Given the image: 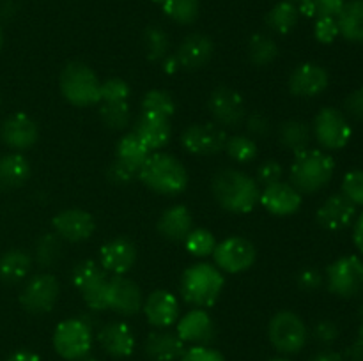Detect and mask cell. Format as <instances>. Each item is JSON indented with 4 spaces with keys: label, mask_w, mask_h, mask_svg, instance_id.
Returning a JSON list of instances; mask_svg holds the SVG:
<instances>
[{
    "label": "cell",
    "mask_w": 363,
    "mask_h": 361,
    "mask_svg": "<svg viewBox=\"0 0 363 361\" xmlns=\"http://www.w3.org/2000/svg\"><path fill=\"white\" fill-rule=\"evenodd\" d=\"M184 350L186 347L177 333L167 329L151 333L144 343V353L151 361H179Z\"/></svg>",
    "instance_id": "484cf974"
},
{
    "label": "cell",
    "mask_w": 363,
    "mask_h": 361,
    "mask_svg": "<svg viewBox=\"0 0 363 361\" xmlns=\"http://www.w3.org/2000/svg\"><path fill=\"white\" fill-rule=\"evenodd\" d=\"M213 50H215V46H213L211 38L195 32V34L186 35L177 46L176 59L181 69L197 71L211 60Z\"/></svg>",
    "instance_id": "cb8c5ba5"
},
{
    "label": "cell",
    "mask_w": 363,
    "mask_h": 361,
    "mask_svg": "<svg viewBox=\"0 0 363 361\" xmlns=\"http://www.w3.org/2000/svg\"><path fill=\"white\" fill-rule=\"evenodd\" d=\"M346 2L347 0H314L318 16H335V18Z\"/></svg>",
    "instance_id": "db71d44e"
},
{
    "label": "cell",
    "mask_w": 363,
    "mask_h": 361,
    "mask_svg": "<svg viewBox=\"0 0 363 361\" xmlns=\"http://www.w3.org/2000/svg\"><path fill=\"white\" fill-rule=\"evenodd\" d=\"M209 112L218 126L236 127L247 117V105L243 96L230 87H218L209 96Z\"/></svg>",
    "instance_id": "4fadbf2b"
},
{
    "label": "cell",
    "mask_w": 363,
    "mask_h": 361,
    "mask_svg": "<svg viewBox=\"0 0 363 361\" xmlns=\"http://www.w3.org/2000/svg\"><path fill=\"white\" fill-rule=\"evenodd\" d=\"M162 62H163V71H165V73H169V74L176 73L177 69H181L179 62H177V59H176V55H167L165 59L162 60Z\"/></svg>",
    "instance_id": "91938a15"
},
{
    "label": "cell",
    "mask_w": 363,
    "mask_h": 361,
    "mask_svg": "<svg viewBox=\"0 0 363 361\" xmlns=\"http://www.w3.org/2000/svg\"><path fill=\"white\" fill-rule=\"evenodd\" d=\"M0 103H2V98H0Z\"/></svg>",
    "instance_id": "003e7915"
},
{
    "label": "cell",
    "mask_w": 363,
    "mask_h": 361,
    "mask_svg": "<svg viewBox=\"0 0 363 361\" xmlns=\"http://www.w3.org/2000/svg\"><path fill=\"white\" fill-rule=\"evenodd\" d=\"M344 110L353 119L363 120V87L357 88L347 96L346 101H344Z\"/></svg>",
    "instance_id": "f5cc1de1"
},
{
    "label": "cell",
    "mask_w": 363,
    "mask_h": 361,
    "mask_svg": "<svg viewBox=\"0 0 363 361\" xmlns=\"http://www.w3.org/2000/svg\"><path fill=\"white\" fill-rule=\"evenodd\" d=\"M163 13L179 25H190L197 20L201 0H155Z\"/></svg>",
    "instance_id": "d590c367"
},
{
    "label": "cell",
    "mask_w": 363,
    "mask_h": 361,
    "mask_svg": "<svg viewBox=\"0 0 363 361\" xmlns=\"http://www.w3.org/2000/svg\"><path fill=\"white\" fill-rule=\"evenodd\" d=\"M140 108H142L140 113L170 119V117L176 113V103H174L172 96H170L169 92L155 88V91H149L147 94L144 96Z\"/></svg>",
    "instance_id": "74e56055"
},
{
    "label": "cell",
    "mask_w": 363,
    "mask_h": 361,
    "mask_svg": "<svg viewBox=\"0 0 363 361\" xmlns=\"http://www.w3.org/2000/svg\"><path fill=\"white\" fill-rule=\"evenodd\" d=\"M314 35L323 45H330L337 39L339 34V25H337L335 16H318L314 25Z\"/></svg>",
    "instance_id": "f6af8a7d"
},
{
    "label": "cell",
    "mask_w": 363,
    "mask_h": 361,
    "mask_svg": "<svg viewBox=\"0 0 363 361\" xmlns=\"http://www.w3.org/2000/svg\"><path fill=\"white\" fill-rule=\"evenodd\" d=\"M130 92V85H128L123 78H108L106 81H103L101 88H99L101 103L128 101Z\"/></svg>",
    "instance_id": "7bdbcfd3"
},
{
    "label": "cell",
    "mask_w": 363,
    "mask_h": 361,
    "mask_svg": "<svg viewBox=\"0 0 363 361\" xmlns=\"http://www.w3.org/2000/svg\"><path fill=\"white\" fill-rule=\"evenodd\" d=\"M245 124H247V131L252 137H266L269 133V119L262 115L261 112H252L250 115L245 117Z\"/></svg>",
    "instance_id": "816d5d0a"
},
{
    "label": "cell",
    "mask_w": 363,
    "mask_h": 361,
    "mask_svg": "<svg viewBox=\"0 0 363 361\" xmlns=\"http://www.w3.org/2000/svg\"><path fill=\"white\" fill-rule=\"evenodd\" d=\"M282 165L275 159H269V161H264L257 168V184H262V186H269L273 183H279L282 179Z\"/></svg>",
    "instance_id": "c3c4849f"
},
{
    "label": "cell",
    "mask_w": 363,
    "mask_h": 361,
    "mask_svg": "<svg viewBox=\"0 0 363 361\" xmlns=\"http://www.w3.org/2000/svg\"><path fill=\"white\" fill-rule=\"evenodd\" d=\"M335 173V159L319 149H305L294 154L289 170L291 184L300 193H318L326 188Z\"/></svg>",
    "instance_id": "3957f363"
},
{
    "label": "cell",
    "mask_w": 363,
    "mask_h": 361,
    "mask_svg": "<svg viewBox=\"0 0 363 361\" xmlns=\"http://www.w3.org/2000/svg\"><path fill=\"white\" fill-rule=\"evenodd\" d=\"M298 20H300V13H298L296 4L289 2V0L275 4L264 18L269 30L277 32V34H289L298 25Z\"/></svg>",
    "instance_id": "1f68e13d"
},
{
    "label": "cell",
    "mask_w": 363,
    "mask_h": 361,
    "mask_svg": "<svg viewBox=\"0 0 363 361\" xmlns=\"http://www.w3.org/2000/svg\"><path fill=\"white\" fill-rule=\"evenodd\" d=\"M28 177H30V163L25 156L9 152L0 158V191L16 190L27 183Z\"/></svg>",
    "instance_id": "83f0119b"
},
{
    "label": "cell",
    "mask_w": 363,
    "mask_h": 361,
    "mask_svg": "<svg viewBox=\"0 0 363 361\" xmlns=\"http://www.w3.org/2000/svg\"><path fill=\"white\" fill-rule=\"evenodd\" d=\"M183 243L184 248L194 257H209L216 248L215 236L206 229H191V232L184 237Z\"/></svg>",
    "instance_id": "b9f144b4"
},
{
    "label": "cell",
    "mask_w": 363,
    "mask_h": 361,
    "mask_svg": "<svg viewBox=\"0 0 363 361\" xmlns=\"http://www.w3.org/2000/svg\"><path fill=\"white\" fill-rule=\"evenodd\" d=\"M176 333L184 343L209 345L216 336V326L204 308H194L177 321Z\"/></svg>",
    "instance_id": "e0dca14e"
},
{
    "label": "cell",
    "mask_w": 363,
    "mask_h": 361,
    "mask_svg": "<svg viewBox=\"0 0 363 361\" xmlns=\"http://www.w3.org/2000/svg\"><path fill=\"white\" fill-rule=\"evenodd\" d=\"M289 2H293V4H298V2H300V0H289Z\"/></svg>",
    "instance_id": "03108f58"
},
{
    "label": "cell",
    "mask_w": 363,
    "mask_h": 361,
    "mask_svg": "<svg viewBox=\"0 0 363 361\" xmlns=\"http://www.w3.org/2000/svg\"><path fill=\"white\" fill-rule=\"evenodd\" d=\"M106 176H108L110 183L117 184V186H128V184H131L138 177V170L126 165V163L119 161V159H116V161L108 166Z\"/></svg>",
    "instance_id": "bcb514c9"
},
{
    "label": "cell",
    "mask_w": 363,
    "mask_h": 361,
    "mask_svg": "<svg viewBox=\"0 0 363 361\" xmlns=\"http://www.w3.org/2000/svg\"><path fill=\"white\" fill-rule=\"evenodd\" d=\"M142 310L149 324L158 329H167L179 321V301L169 290L158 289L149 294Z\"/></svg>",
    "instance_id": "d6986e66"
},
{
    "label": "cell",
    "mask_w": 363,
    "mask_h": 361,
    "mask_svg": "<svg viewBox=\"0 0 363 361\" xmlns=\"http://www.w3.org/2000/svg\"><path fill=\"white\" fill-rule=\"evenodd\" d=\"M346 357L350 361H363V338L358 336L346 350Z\"/></svg>",
    "instance_id": "11a10c76"
},
{
    "label": "cell",
    "mask_w": 363,
    "mask_h": 361,
    "mask_svg": "<svg viewBox=\"0 0 363 361\" xmlns=\"http://www.w3.org/2000/svg\"><path fill=\"white\" fill-rule=\"evenodd\" d=\"M179 361H225V357L218 350L211 349L208 345H194L191 349L184 350Z\"/></svg>",
    "instance_id": "681fc988"
},
{
    "label": "cell",
    "mask_w": 363,
    "mask_h": 361,
    "mask_svg": "<svg viewBox=\"0 0 363 361\" xmlns=\"http://www.w3.org/2000/svg\"><path fill=\"white\" fill-rule=\"evenodd\" d=\"M360 319H362V324H363V303H362V306H360Z\"/></svg>",
    "instance_id": "e7e4bbea"
},
{
    "label": "cell",
    "mask_w": 363,
    "mask_h": 361,
    "mask_svg": "<svg viewBox=\"0 0 363 361\" xmlns=\"http://www.w3.org/2000/svg\"><path fill=\"white\" fill-rule=\"evenodd\" d=\"M60 92L74 106H92L101 101L99 96V84L98 76L87 64L80 60L66 64L64 69L60 71L59 76Z\"/></svg>",
    "instance_id": "5b68a950"
},
{
    "label": "cell",
    "mask_w": 363,
    "mask_h": 361,
    "mask_svg": "<svg viewBox=\"0 0 363 361\" xmlns=\"http://www.w3.org/2000/svg\"><path fill=\"white\" fill-rule=\"evenodd\" d=\"M52 227L53 232L60 239L67 241V243H80V241H87L94 234L96 222L87 211L66 209V211H60L59 214L53 216Z\"/></svg>",
    "instance_id": "9a60e30c"
},
{
    "label": "cell",
    "mask_w": 363,
    "mask_h": 361,
    "mask_svg": "<svg viewBox=\"0 0 363 361\" xmlns=\"http://www.w3.org/2000/svg\"><path fill=\"white\" fill-rule=\"evenodd\" d=\"M225 280L216 265L194 264L181 276V296L197 308H209L218 301Z\"/></svg>",
    "instance_id": "277c9868"
},
{
    "label": "cell",
    "mask_w": 363,
    "mask_h": 361,
    "mask_svg": "<svg viewBox=\"0 0 363 361\" xmlns=\"http://www.w3.org/2000/svg\"><path fill=\"white\" fill-rule=\"evenodd\" d=\"M142 290L133 280L124 275L108 278V308L124 317H133L142 310Z\"/></svg>",
    "instance_id": "5bb4252c"
},
{
    "label": "cell",
    "mask_w": 363,
    "mask_h": 361,
    "mask_svg": "<svg viewBox=\"0 0 363 361\" xmlns=\"http://www.w3.org/2000/svg\"><path fill=\"white\" fill-rule=\"evenodd\" d=\"M259 202H261L266 207V211H269L272 214L289 216L294 214V212L301 207L303 197H301L300 191H298L291 183H282V180H279V183L264 186V190L261 191Z\"/></svg>",
    "instance_id": "44dd1931"
},
{
    "label": "cell",
    "mask_w": 363,
    "mask_h": 361,
    "mask_svg": "<svg viewBox=\"0 0 363 361\" xmlns=\"http://www.w3.org/2000/svg\"><path fill=\"white\" fill-rule=\"evenodd\" d=\"M354 216H357V205L351 204L342 193H335L323 202L315 219L326 230H342L354 222Z\"/></svg>",
    "instance_id": "603a6c76"
},
{
    "label": "cell",
    "mask_w": 363,
    "mask_h": 361,
    "mask_svg": "<svg viewBox=\"0 0 363 361\" xmlns=\"http://www.w3.org/2000/svg\"><path fill=\"white\" fill-rule=\"evenodd\" d=\"M353 241H354V246L358 248V251L363 253V212L360 216H358L357 222H354Z\"/></svg>",
    "instance_id": "9f6ffc18"
},
{
    "label": "cell",
    "mask_w": 363,
    "mask_h": 361,
    "mask_svg": "<svg viewBox=\"0 0 363 361\" xmlns=\"http://www.w3.org/2000/svg\"><path fill=\"white\" fill-rule=\"evenodd\" d=\"M78 290L82 292L85 304L92 311H103L108 308V276H106V271L82 285Z\"/></svg>",
    "instance_id": "e575fe53"
},
{
    "label": "cell",
    "mask_w": 363,
    "mask_h": 361,
    "mask_svg": "<svg viewBox=\"0 0 363 361\" xmlns=\"http://www.w3.org/2000/svg\"><path fill=\"white\" fill-rule=\"evenodd\" d=\"M7 361H41V357H39L35 353H32V350L21 349L11 354V356L7 357Z\"/></svg>",
    "instance_id": "6f0895ef"
},
{
    "label": "cell",
    "mask_w": 363,
    "mask_h": 361,
    "mask_svg": "<svg viewBox=\"0 0 363 361\" xmlns=\"http://www.w3.org/2000/svg\"><path fill=\"white\" fill-rule=\"evenodd\" d=\"M326 283L330 292L351 299L363 292V260L357 255L337 258L326 269Z\"/></svg>",
    "instance_id": "ba28073f"
},
{
    "label": "cell",
    "mask_w": 363,
    "mask_h": 361,
    "mask_svg": "<svg viewBox=\"0 0 363 361\" xmlns=\"http://www.w3.org/2000/svg\"><path fill=\"white\" fill-rule=\"evenodd\" d=\"M142 42H144L145 55L152 62H162L169 55L170 41L169 35H167V32L162 27L151 25V27L145 28L144 35H142Z\"/></svg>",
    "instance_id": "8d00e7d4"
},
{
    "label": "cell",
    "mask_w": 363,
    "mask_h": 361,
    "mask_svg": "<svg viewBox=\"0 0 363 361\" xmlns=\"http://www.w3.org/2000/svg\"><path fill=\"white\" fill-rule=\"evenodd\" d=\"M279 140L286 149L293 151L294 154L308 149L312 140V130L303 120L291 119L280 124Z\"/></svg>",
    "instance_id": "4dcf8cb0"
},
{
    "label": "cell",
    "mask_w": 363,
    "mask_h": 361,
    "mask_svg": "<svg viewBox=\"0 0 363 361\" xmlns=\"http://www.w3.org/2000/svg\"><path fill=\"white\" fill-rule=\"evenodd\" d=\"M269 361H291V360H287V357H272Z\"/></svg>",
    "instance_id": "be15d7a7"
},
{
    "label": "cell",
    "mask_w": 363,
    "mask_h": 361,
    "mask_svg": "<svg viewBox=\"0 0 363 361\" xmlns=\"http://www.w3.org/2000/svg\"><path fill=\"white\" fill-rule=\"evenodd\" d=\"M340 193L354 205H363V170H351L342 179Z\"/></svg>",
    "instance_id": "ee69618b"
},
{
    "label": "cell",
    "mask_w": 363,
    "mask_h": 361,
    "mask_svg": "<svg viewBox=\"0 0 363 361\" xmlns=\"http://www.w3.org/2000/svg\"><path fill=\"white\" fill-rule=\"evenodd\" d=\"M60 255H62V239L55 232L39 237L35 243V260L41 268H53L59 262Z\"/></svg>",
    "instance_id": "ab89813d"
},
{
    "label": "cell",
    "mask_w": 363,
    "mask_h": 361,
    "mask_svg": "<svg viewBox=\"0 0 363 361\" xmlns=\"http://www.w3.org/2000/svg\"><path fill=\"white\" fill-rule=\"evenodd\" d=\"M279 57V45L268 34H254L248 41V59L255 66H268Z\"/></svg>",
    "instance_id": "836d02e7"
},
{
    "label": "cell",
    "mask_w": 363,
    "mask_h": 361,
    "mask_svg": "<svg viewBox=\"0 0 363 361\" xmlns=\"http://www.w3.org/2000/svg\"><path fill=\"white\" fill-rule=\"evenodd\" d=\"M323 282H325V278H323L321 273H319L318 269H312V268L303 269V271L298 273L296 276L298 287H300L301 290H305V292H314V290H319L321 289Z\"/></svg>",
    "instance_id": "f907efd6"
},
{
    "label": "cell",
    "mask_w": 363,
    "mask_h": 361,
    "mask_svg": "<svg viewBox=\"0 0 363 361\" xmlns=\"http://www.w3.org/2000/svg\"><path fill=\"white\" fill-rule=\"evenodd\" d=\"M98 343L108 356L112 357H128L133 354L137 340L133 331L126 322H108L101 326L98 331Z\"/></svg>",
    "instance_id": "7402d4cb"
},
{
    "label": "cell",
    "mask_w": 363,
    "mask_h": 361,
    "mask_svg": "<svg viewBox=\"0 0 363 361\" xmlns=\"http://www.w3.org/2000/svg\"><path fill=\"white\" fill-rule=\"evenodd\" d=\"M0 137L7 147L14 151H25L35 145L39 138V127L27 113H13L0 126Z\"/></svg>",
    "instance_id": "ac0fdd59"
},
{
    "label": "cell",
    "mask_w": 363,
    "mask_h": 361,
    "mask_svg": "<svg viewBox=\"0 0 363 361\" xmlns=\"http://www.w3.org/2000/svg\"><path fill=\"white\" fill-rule=\"evenodd\" d=\"M268 338L280 354H298L307 345L308 329L300 315L282 310L269 321Z\"/></svg>",
    "instance_id": "8992f818"
},
{
    "label": "cell",
    "mask_w": 363,
    "mask_h": 361,
    "mask_svg": "<svg viewBox=\"0 0 363 361\" xmlns=\"http://www.w3.org/2000/svg\"><path fill=\"white\" fill-rule=\"evenodd\" d=\"M211 191L220 207L234 214L254 211L261 198L257 180L236 168H223L213 177Z\"/></svg>",
    "instance_id": "6da1fadb"
},
{
    "label": "cell",
    "mask_w": 363,
    "mask_h": 361,
    "mask_svg": "<svg viewBox=\"0 0 363 361\" xmlns=\"http://www.w3.org/2000/svg\"><path fill=\"white\" fill-rule=\"evenodd\" d=\"M92 329L78 319L62 321L53 331V349L62 360L78 361L92 349Z\"/></svg>",
    "instance_id": "52a82bcc"
},
{
    "label": "cell",
    "mask_w": 363,
    "mask_h": 361,
    "mask_svg": "<svg viewBox=\"0 0 363 361\" xmlns=\"http://www.w3.org/2000/svg\"><path fill=\"white\" fill-rule=\"evenodd\" d=\"M78 361H98V360H96V357H92L91 354H87V356L82 357V360H78Z\"/></svg>",
    "instance_id": "6125c7cd"
},
{
    "label": "cell",
    "mask_w": 363,
    "mask_h": 361,
    "mask_svg": "<svg viewBox=\"0 0 363 361\" xmlns=\"http://www.w3.org/2000/svg\"><path fill=\"white\" fill-rule=\"evenodd\" d=\"M138 257L137 246L128 237H116L101 246L99 251V265L106 273L126 275L135 265Z\"/></svg>",
    "instance_id": "ffe728a7"
},
{
    "label": "cell",
    "mask_w": 363,
    "mask_h": 361,
    "mask_svg": "<svg viewBox=\"0 0 363 361\" xmlns=\"http://www.w3.org/2000/svg\"><path fill=\"white\" fill-rule=\"evenodd\" d=\"M315 140L326 151H339L344 149L351 140V124L347 122L346 115L340 110L326 106L318 112L314 117V127H312Z\"/></svg>",
    "instance_id": "9c48e42d"
},
{
    "label": "cell",
    "mask_w": 363,
    "mask_h": 361,
    "mask_svg": "<svg viewBox=\"0 0 363 361\" xmlns=\"http://www.w3.org/2000/svg\"><path fill=\"white\" fill-rule=\"evenodd\" d=\"M308 361H344V357L335 350H323V353L312 356Z\"/></svg>",
    "instance_id": "680465c9"
},
{
    "label": "cell",
    "mask_w": 363,
    "mask_h": 361,
    "mask_svg": "<svg viewBox=\"0 0 363 361\" xmlns=\"http://www.w3.org/2000/svg\"><path fill=\"white\" fill-rule=\"evenodd\" d=\"M225 152L236 163L247 165V163L254 161L257 156V144L254 138L247 137V134H234V137L227 138Z\"/></svg>",
    "instance_id": "60d3db41"
},
{
    "label": "cell",
    "mask_w": 363,
    "mask_h": 361,
    "mask_svg": "<svg viewBox=\"0 0 363 361\" xmlns=\"http://www.w3.org/2000/svg\"><path fill=\"white\" fill-rule=\"evenodd\" d=\"M60 287L59 282L50 273H41L35 275L25 283L23 290L20 294V303L28 314L41 315L48 314L55 306L59 299Z\"/></svg>",
    "instance_id": "8fae6325"
},
{
    "label": "cell",
    "mask_w": 363,
    "mask_h": 361,
    "mask_svg": "<svg viewBox=\"0 0 363 361\" xmlns=\"http://www.w3.org/2000/svg\"><path fill=\"white\" fill-rule=\"evenodd\" d=\"M328 84V71L314 62L300 64L289 76V91L296 98H315L326 91Z\"/></svg>",
    "instance_id": "2e32d148"
},
{
    "label": "cell",
    "mask_w": 363,
    "mask_h": 361,
    "mask_svg": "<svg viewBox=\"0 0 363 361\" xmlns=\"http://www.w3.org/2000/svg\"><path fill=\"white\" fill-rule=\"evenodd\" d=\"M99 117L103 124L113 131H123L131 122V110L128 101L119 103H101L99 106Z\"/></svg>",
    "instance_id": "f35d334b"
},
{
    "label": "cell",
    "mask_w": 363,
    "mask_h": 361,
    "mask_svg": "<svg viewBox=\"0 0 363 361\" xmlns=\"http://www.w3.org/2000/svg\"><path fill=\"white\" fill-rule=\"evenodd\" d=\"M337 25L346 41L363 45V0H347L337 14Z\"/></svg>",
    "instance_id": "f1b7e54d"
},
{
    "label": "cell",
    "mask_w": 363,
    "mask_h": 361,
    "mask_svg": "<svg viewBox=\"0 0 363 361\" xmlns=\"http://www.w3.org/2000/svg\"><path fill=\"white\" fill-rule=\"evenodd\" d=\"M2 46H4V28H2V23H0V52H2Z\"/></svg>",
    "instance_id": "94428289"
},
{
    "label": "cell",
    "mask_w": 363,
    "mask_h": 361,
    "mask_svg": "<svg viewBox=\"0 0 363 361\" xmlns=\"http://www.w3.org/2000/svg\"><path fill=\"white\" fill-rule=\"evenodd\" d=\"M194 229V216L184 205H172L158 219V232L169 241H184Z\"/></svg>",
    "instance_id": "4316f807"
},
{
    "label": "cell",
    "mask_w": 363,
    "mask_h": 361,
    "mask_svg": "<svg viewBox=\"0 0 363 361\" xmlns=\"http://www.w3.org/2000/svg\"><path fill=\"white\" fill-rule=\"evenodd\" d=\"M32 258L23 250H9L0 257V280L4 283H18L28 275Z\"/></svg>",
    "instance_id": "f546056e"
},
{
    "label": "cell",
    "mask_w": 363,
    "mask_h": 361,
    "mask_svg": "<svg viewBox=\"0 0 363 361\" xmlns=\"http://www.w3.org/2000/svg\"><path fill=\"white\" fill-rule=\"evenodd\" d=\"M116 154L119 161L126 163V165L133 166V168L140 170V166L144 165L145 159L149 158L151 151L144 145V142L137 137L135 133H128L117 142Z\"/></svg>",
    "instance_id": "d6a6232c"
},
{
    "label": "cell",
    "mask_w": 363,
    "mask_h": 361,
    "mask_svg": "<svg viewBox=\"0 0 363 361\" xmlns=\"http://www.w3.org/2000/svg\"><path fill=\"white\" fill-rule=\"evenodd\" d=\"M227 133L216 122L191 124L181 134V145L190 154L195 156H215L225 149Z\"/></svg>",
    "instance_id": "7c38bea8"
},
{
    "label": "cell",
    "mask_w": 363,
    "mask_h": 361,
    "mask_svg": "<svg viewBox=\"0 0 363 361\" xmlns=\"http://www.w3.org/2000/svg\"><path fill=\"white\" fill-rule=\"evenodd\" d=\"M138 179L151 191L167 197H176L188 186V172L184 165L167 152L149 154L138 170Z\"/></svg>",
    "instance_id": "7a4b0ae2"
},
{
    "label": "cell",
    "mask_w": 363,
    "mask_h": 361,
    "mask_svg": "<svg viewBox=\"0 0 363 361\" xmlns=\"http://www.w3.org/2000/svg\"><path fill=\"white\" fill-rule=\"evenodd\" d=\"M133 133L144 142L149 151H160L169 144L172 126H170V119L140 113L133 124Z\"/></svg>",
    "instance_id": "d4e9b609"
},
{
    "label": "cell",
    "mask_w": 363,
    "mask_h": 361,
    "mask_svg": "<svg viewBox=\"0 0 363 361\" xmlns=\"http://www.w3.org/2000/svg\"><path fill=\"white\" fill-rule=\"evenodd\" d=\"M255 257H257V251H255L252 241L240 236L227 237L225 241L216 244L215 251H213L216 268L223 273H230V275L250 269L254 265Z\"/></svg>",
    "instance_id": "30bf717a"
},
{
    "label": "cell",
    "mask_w": 363,
    "mask_h": 361,
    "mask_svg": "<svg viewBox=\"0 0 363 361\" xmlns=\"http://www.w3.org/2000/svg\"><path fill=\"white\" fill-rule=\"evenodd\" d=\"M312 335H314L315 342L321 343V345H332V343L339 338V328H337V324L333 321L325 319V321H319L318 324L314 326Z\"/></svg>",
    "instance_id": "7dc6e473"
}]
</instances>
